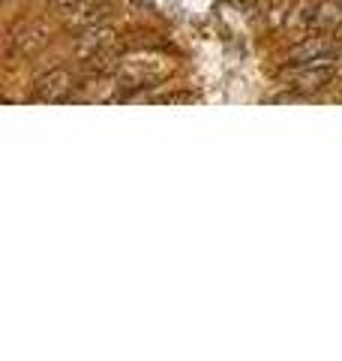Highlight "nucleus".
Here are the masks:
<instances>
[{
	"mask_svg": "<svg viewBox=\"0 0 342 361\" xmlns=\"http://www.w3.org/2000/svg\"><path fill=\"white\" fill-rule=\"evenodd\" d=\"M334 58V54H330ZM330 58H322V61H312V63H300V70L294 73V82H298L300 90H318L324 87L330 78L336 75V66L330 63Z\"/></svg>",
	"mask_w": 342,
	"mask_h": 361,
	"instance_id": "f257e3e1",
	"label": "nucleus"
},
{
	"mask_svg": "<svg viewBox=\"0 0 342 361\" xmlns=\"http://www.w3.org/2000/svg\"><path fill=\"white\" fill-rule=\"evenodd\" d=\"M70 90H72V78L66 70H54L49 73L45 78H39V85H37V97L39 103H61V99L70 97Z\"/></svg>",
	"mask_w": 342,
	"mask_h": 361,
	"instance_id": "f03ea898",
	"label": "nucleus"
},
{
	"mask_svg": "<svg viewBox=\"0 0 342 361\" xmlns=\"http://www.w3.org/2000/svg\"><path fill=\"white\" fill-rule=\"evenodd\" d=\"M114 42V30L111 27H90L84 37H78V58H96V54H106V49Z\"/></svg>",
	"mask_w": 342,
	"mask_h": 361,
	"instance_id": "7ed1b4c3",
	"label": "nucleus"
},
{
	"mask_svg": "<svg viewBox=\"0 0 342 361\" xmlns=\"http://www.w3.org/2000/svg\"><path fill=\"white\" fill-rule=\"evenodd\" d=\"M330 54H334L330 42H324L322 37H312V39H306L303 45H298V49H291V61L294 63H312V61L330 58Z\"/></svg>",
	"mask_w": 342,
	"mask_h": 361,
	"instance_id": "20e7f679",
	"label": "nucleus"
}]
</instances>
